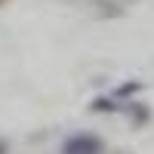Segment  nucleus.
<instances>
[{
    "label": "nucleus",
    "mask_w": 154,
    "mask_h": 154,
    "mask_svg": "<svg viewBox=\"0 0 154 154\" xmlns=\"http://www.w3.org/2000/svg\"><path fill=\"white\" fill-rule=\"evenodd\" d=\"M102 151H105V142L93 133H77L62 145V154H102Z\"/></svg>",
    "instance_id": "nucleus-1"
},
{
    "label": "nucleus",
    "mask_w": 154,
    "mask_h": 154,
    "mask_svg": "<svg viewBox=\"0 0 154 154\" xmlns=\"http://www.w3.org/2000/svg\"><path fill=\"white\" fill-rule=\"evenodd\" d=\"M93 111H120V114H130V117L136 120V123H142V120H148V111L142 108V105H136V102H111V99H96L93 102Z\"/></svg>",
    "instance_id": "nucleus-2"
},
{
    "label": "nucleus",
    "mask_w": 154,
    "mask_h": 154,
    "mask_svg": "<svg viewBox=\"0 0 154 154\" xmlns=\"http://www.w3.org/2000/svg\"><path fill=\"white\" fill-rule=\"evenodd\" d=\"M139 89H142V83H126V86H120V89H114V99H120V96H130V93H139Z\"/></svg>",
    "instance_id": "nucleus-3"
},
{
    "label": "nucleus",
    "mask_w": 154,
    "mask_h": 154,
    "mask_svg": "<svg viewBox=\"0 0 154 154\" xmlns=\"http://www.w3.org/2000/svg\"><path fill=\"white\" fill-rule=\"evenodd\" d=\"M0 154H6V142H0Z\"/></svg>",
    "instance_id": "nucleus-4"
},
{
    "label": "nucleus",
    "mask_w": 154,
    "mask_h": 154,
    "mask_svg": "<svg viewBox=\"0 0 154 154\" xmlns=\"http://www.w3.org/2000/svg\"><path fill=\"white\" fill-rule=\"evenodd\" d=\"M0 3H3V0H0Z\"/></svg>",
    "instance_id": "nucleus-5"
}]
</instances>
